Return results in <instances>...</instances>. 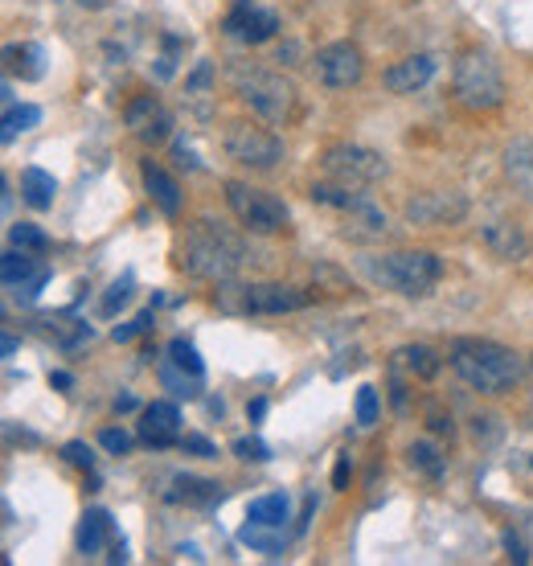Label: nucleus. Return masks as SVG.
I'll return each mask as SVG.
<instances>
[{"instance_id":"f257e3e1","label":"nucleus","mask_w":533,"mask_h":566,"mask_svg":"<svg viewBox=\"0 0 533 566\" xmlns=\"http://www.w3.org/2000/svg\"><path fill=\"white\" fill-rule=\"evenodd\" d=\"M447 362L480 394H509L530 374L517 349L500 345V341H484V337H456L447 349Z\"/></svg>"},{"instance_id":"f03ea898","label":"nucleus","mask_w":533,"mask_h":566,"mask_svg":"<svg viewBox=\"0 0 533 566\" xmlns=\"http://www.w3.org/2000/svg\"><path fill=\"white\" fill-rule=\"evenodd\" d=\"M242 259H246L242 242L230 230H221V222H198L177 251L181 272L198 279H230L242 267Z\"/></svg>"},{"instance_id":"7ed1b4c3","label":"nucleus","mask_w":533,"mask_h":566,"mask_svg":"<svg viewBox=\"0 0 533 566\" xmlns=\"http://www.w3.org/2000/svg\"><path fill=\"white\" fill-rule=\"evenodd\" d=\"M361 272L386 288V292L410 295V300H423L435 292L443 275V263L431 251H390V255H366L361 259Z\"/></svg>"},{"instance_id":"20e7f679","label":"nucleus","mask_w":533,"mask_h":566,"mask_svg":"<svg viewBox=\"0 0 533 566\" xmlns=\"http://www.w3.org/2000/svg\"><path fill=\"white\" fill-rule=\"evenodd\" d=\"M313 201L316 205H329L341 214V235L353 238V242H378V238L390 230V218L382 205H373L366 193H353V185H313Z\"/></svg>"},{"instance_id":"39448f33","label":"nucleus","mask_w":533,"mask_h":566,"mask_svg":"<svg viewBox=\"0 0 533 566\" xmlns=\"http://www.w3.org/2000/svg\"><path fill=\"white\" fill-rule=\"evenodd\" d=\"M452 95L464 111H497L505 103V74H500L497 58L484 50H468L456 62L452 74Z\"/></svg>"},{"instance_id":"423d86ee","label":"nucleus","mask_w":533,"mask_h":566,"mask_svg":"<svg viewBox=\"0 0 533 566\" xmlns=\"http://www.w3.org/2000/svg\"><path fill=\"white\" fill-rule=\"evenodd\" d=\"M234 91L267 124H288L295 115V87L276 71H258V66L246 71L242 66V71H234Z\"/></svg>"},{"instance_id":"0eeeda50","label":"nucleus","mask_w":533,"mask_h":566,"mask_svg":"<svg viewBox=\"0 0 533 566\" xmlns=\"http://www.w3.org/2000/svg\"><path fill=\"white\" fill-rule=\"evenodd\" d=\"M226 205L234 210V218L251 230V235H283L288 222H292V210L267 193V189H255L246 181H226Z\"/></svg>"},{"instance_id":"6e6552de","label":"nucleus","mask_w":533,"mask_h":566,"mask_svg":"<svg viewBox=\"0 0 533 566\" xmlns=\"http://www.w3.org/2000/svg\"><path fill=\"white\" fill-rule=\"evenodd\" d=\"M221 148H226V156H230L234 165L255 168V173H271V168L283 161V140H279L276 131L251 124V120L226 124V131H221Z\"/></svg>"},{"instance_id":"1a4fd4ad","label":"nucleus","mask_w":533,"mask_h":566,"mask_svg":"<svg viewBox=\"0 0 533 566\" xmlns=\"http://www.w3.org/2000/svg\"><path fill=\"white\" fill-rule=\"evenodd\" d=\"M320 168L329 173L332 181L353 185V189H357V185H378L390 177V161L378 148L350 144V140L325 148V152H320Z\"/></svg>"},{"instance_id":"9d476101","label":"nucleus","mask_w":533,"mask_h":566,"mask_svg":"<svg viewBox=\"0 0 533 566\" xmlns=\"http://www.w3.org/2000/svg\"><path fill=\"white\" fill-rule=\"evenodd\" d=\"M313 74L320 87L329 91H350L366 78V58L353 41H332L325 50H316L313 58Z\"/></svg>"},{"instance_id":"9b49d317","label":"nucleus","mask_w":533,"mask_h":566,"mask_svg":"<svg viewBox=\"0 0 533 566\" xmlns=\"http://www.w3.org/2000/svg\"><path fill=\"white\" fill-rule=\"evenodd\" d=\"M403 214L410 226H456L468 218V198L456 189H423L406 198Z\"/></svg>"},{"instance_id":"f8f14e48","label":"nucleus","mask_w":533,"mask_h":566,"mask_svg":"<svg viewBox=\"0 0 533 566\" xmlns=\"http://www.w3.org/2000/svg\"><path fill=\"white\" fill-rule=\"evenodd\" d=\"M124 124L131 128L136 140H144V144H165L168 131H173V111H168L156 95H140V99H131L128 111H124Z\"/></svg>"},{"instance_id":"ddd939ff","label":"nucleus","mask_w":533,"mask_h":566,"mask_svg":"<svg viewBox=\"0 0 533 566\" xmlns=\"http://www.w3.org/2000/svg\"><path fill=\"white\" fill-rule=\"evenodd\" d=\"M480 242L493 251V259L500 263H525L533 255V238L530 230L513 218H493L480 226Z\"/></svg>"},{"instance_id":"4468645a","label":"nucleus","mask_w":533,"mask_h":566,"mask_svg":"<svg viewBox=\"0 0 533 566\" xmlns=\"http://www.w3.org/2000/svg\"><path fill=\"white\" fill-rule=\"evenodd\" d=\"M308 304L300 288L288 284H246L242 288V312L251 316H283V312H300Z\"/></svg>"},{"instance_id":"2eb2a0df","label":"nucleus","mask_w":533,"mask_h":566,"mask_svg":"<svg viewBox=\"0 0 533 566\" xmlns=\"http://www.w3.org/2000/svg\"><path fill=\"white\" fill-rule=\"evenodd\" d=\"M140 439H144L148 448H173V443H181V411H177V402H148L144 415H140Z\"/></svg>"},{"instance_id":"dca6fc26","label":"nucleus","mask_w":533,"mask_h":566,"mask_svg":"<svg viewBox=\"0 0 533 566\" xmlns=\"http://www.w3.org/2000/svg\"><path fill=\"white\" fill-rule=\"evenodd\" d=\"M226 34L242 37L246 46H263V41H271L279 34V17L271 9H258L255 0H242L239 9L226 17Z\"/></svg>"},{"instance_id":"f3484780","label":"nucleus","mask_w":533,"mask_h":566,"mask_svg":"<svg viewBox=\"0 0 533 566\" xmlns=\"http://www.w3.org/2000/svg\"><path fill=\"white\" fill-rule=\"evenodd\" d=\"M435 71H440V62L431 54H410L382 74V87H386L390 95H415L435 78Z\"/></svg>"},{"instance_id":"a211bd4d","label":"nucleus","mask_w":533,"mask_h":566,"mask_svg":"<svg viewBox=\"0 0 533 566\" xmlns=\"http://www.w3.org/2000/svg\"><path fill=\"white\" fill-rule=\"evenodd\" d=\"M505 177L517 189V198L533 205V140H513L505 148Z\"/></svg>"},{"instance_id":"6ab92c4d","label":"nucleus","mask_w":533,"mask_h":566,"mask_svg":"<svg viewBox=\"0 0 533 566\" xmlns=\"http://www.w3.org/2000/svg\"><path fill=\"white\" fill-rule=\"evenodd\" d=\"M173 505H214L221 501V485L202 480V476H173V493H165Z\"/></svg>"},{"instance_id":"aec40b11","label":"nucleus","mask_w":533,"mask_h":566,"mask_svg":"<svg viewBox=\"0 0 533 566\" xmlns=\"http://www.w3.org/2000/svg\"><path fill=\"white\" fill-rule=\"evenodd\" d=\"M144 189L152 193V201L165 210L168 218H177V214H181V189H177V181L168 177L165 168H156L152 161H144Z\"/></svg>"},{"instance_id":"412c9836","label":"nucleus","mask_w":533,"mask_h":566,"mask_svg":"<svg viewBox=\"0 0 533 566\" xmlns=\"http://www.w3.org/2000/svg\"><path fill=\"white\" fill-rule=\"evenodd\" d=\"M394 362H398L410 378H419V382H431L443 366V357L431 345H403L398 353H394Z\"/></svg>"},{"instance_id":"4be33fe9","label":"nucleus","mask_w":533,"mask_h":566,"mask_svg":"<svg viewBox=\"0 0 533 566\" xmlns=\"http://www.w3.org/2000/svg\"><path fill=\"white\" fill-rule=\"evenodd\" d=\"M111 533H115L111 513L107 510H87L83 513V521H78V550H83V554H99Z\"/></svg>"},{"instance_id":"5701e85b","label":"nucleus","mask_w":533,"mask_h":566,"mask_svg":"<svg viewBox=\"0 0 533 566\" xmlns=\"http://www.w3.org/2000/svg\"><path fill=\"white\" fill-rule=\"evenodd\" d=\"M21 198L29 201L34 210H50L58 198L54 173H46V168H25V173H21Z\"/></svg>"},{"instance_id":"b1692460","label":"nucleus","mask_w":533,"mask_h":566,"mask_svg":"<svg viewBox=\"0 0 533 566\" xmlns=\"http://www.w3.org/2000/svg\"><path fill=\"white\" fill-rule=\"evenodd\" d=\"M239 542L251 550H263V554H279L288 546V526H263V521H246L239 530Z\"/></svg>"},{"instance_id":"393cba45","label":"nucleus","mask_w":533,"mask_h":566,"mask_svg":"<svg viewBox=\"0 0 533 566\" xmlns=\"http://www.w3.org/2000/svg\"><path fill=\"white\" fill-rule=\"evenodd\" d=\"M4 58H9L13 74H21L25 83H37V78L46 74V50H41L37 41H25V46H9V50H4Z\"/></svg>"},{"instance_id":"a878e982","label":"nucleus","mask_w":533,"mask_h":566,"mask_svg":"<svg viewBox=\"0 0 533 566\" xmlns=\"http://www.w3.org/2000/svg\"><path fill=\"white\" fill-rule=\"evenodd\" d=\"M288 513H292V501H288V493H267V496H255V501H251L246 521H263V526H288Z\"/></svg>"},{"instance_id":"bb28decb","label":"nucleus","mask_w":533,"mask_h":566,"mask_svg":"<svg viewBox=\"0 0 533 566\" xmlns=\"http://www.w3.org/2000/svg\"><path fill=\"white\" fill-rule=\"evenodd\" d=\"M37 272H41V267H37L34 259H29V251H17V247L0 259V275H4V288H9V292L25 288V284H29Z\"/></svg>"},{"instance_id":"cd10ccee","label":"nucleus","mask_w":533,"mask_h":566,"mask_svg":"<svg viewBox=\"0 0 533 566\" xmlns=\"http://www.w3.org/2000/svg\"><path fill=\"white\" fill-rule=\"evenodd\" d=\"M161 386L173 390L177 399H198V394H202V378H198V374H189L185 366H177L173 357L161 362Z\"/></svg>"},{"instance_id":"c85d7f7f","label":"nucleus","mask_w":533,"mask_h":566,"mask_svg":"<svg viewBox=\"0 0 533 566\" xmlns=\"http://www.w3.org/2000/svg\"><path fill=\"white\" fill-rule=\"evenodd\" d=\"M410 468L415 473H423V476H431V480H440L443 476V468H447V460L440 456V448L431 443V439H419V443H410Z\"/></svg>"},{"instance_id":"c756f323","label":"nucleus","mask_w":533,"mask_h":566,"mask_svg":"<svg viewBox=\"0 0 533 566\" xmlns=\"http://www.w3.org/2000/svg\"><path fill=\"white\" fill-rule=\"evenodd\" d=\"M41 124V108H34V103H21V108H9L4 111V128H0V140L4 144H13L21 131H29Z\"/></svg>"},{"instance_id":"7c9ffc66","label":"nucleus","mask_w":533,"mask_h":566,"mask_svg":"<svg viewBox=\"0 0 533 566\" xmlns=\"http://www.w3.org/2000/svg\"><path fill=\"white\" fill-rule=\"evenodd\" d=\"M9 242H13L17 251H29V255H41V251L50 247L46 230L34 226V222H17V226H9Z\"/></svg>"},{"instance_id":"2f4dec72","label":"nucleus","mask_w":533,"mask_h":566,"mask_svg":"<svg viewBox=\"0 0 533 566\" xmlns=\"http://www.w3.org/2000/svg\"><path fill=\"white\" fill-rule=\"evenodd\" d=\"M168 357H173V362H177V366H185V369H189V374H198V378H205V362H202V353H198V349L189 345V341H185V337H177V341H173V345H168Z\"/></svg>"},{"instance_id":"473e14b6","label":"nucleus","mask_w":533,"mask_h":566,"mask_svg":"<svg viewBox=\"0 0 533 566\" xmlns=\"http://www.w3.org/2000/svg\"><path fill=\"white\" fill-rule=\"evenodd\" d=\"M378 411H382L378 390H373V386H361V390H357V423H361V427H373V423H378Z\"/></svg>"},{"instance_id":"72a5a7b5","label":"nucleus","mask_w":533,"mask_h":566,"mask_svg":"<svg viewBox=\"0 0 533 566\" xmlns=\"http://www.w3.org/2000/svg\"><path fill=\"white\" fill-rule=\"evenodd\" d=\"M234 456L246 460V464H263V460H271V448H267L258 436H242V439H234Z\"/></svg>"},{"instance_id":"f704fd0d","label":"nucleus","mask_w":533,"mask_h":566,"mask_svg":"<svg viewBox=\"0 0 533 566\" xmlns=\"http://www.w3.org/2000/svg\"><path fill=\"white\" fill-rule=\"evenodd\" d=\"M128 300H131V275H124V279H115L111 292L103 295V316H115Z\"/></svg>"},{"instance_id":"c9c22d12","label":"nucleus","mask_w":533,"mask_h":566,"mask_svg":"<svg viewBox=\"0 0 533 566\" xmlns=\"http://www.w3.org/2000/svg\"><path fill=\"white\" fill-rule=\"evenodd\" d=\"M99 443H103V452L111 456H128L131 452V436L124 427H107V431H99Z\"/></svg>"},{"instance_id":"e433bc0d","label":"nucleus","mask_w":533,"mask_h":566,"mask_svg":"<svg viewBox=\"0 0 533 566\" xmlns=\"http://www.w3.org/2000/svg\"><path fill=\"white\" fill-rule=\"evenodd\" d=\"M152 325H156V320H152V309H148V312H140L131 325H119V329H115V341H119V345H128V341H136L140 332L152 329Z\"/></svg>"},{"instance_id":"4c0bfd02","label":"nucleus","mask_w":533,"mask_h":566,"mask_svg":"<svg viewBox=\"0 0 533 566\" xmlns=\"http://www.w3.org/2000/svg\"><path fill=\"white\" fill-rule=\"evenodd\" d=\"M62 460H66V464H74V468H91L94 452L87 448V443H83V439H71V443L62 448Z\"/></svg>"},{"instance_id":"58836bf2","label":"nucleus","mask_w":533,"mask_h":566,"mask_svg":"<svg viewBox=\"0 0 533 566\" xmlns=\"http://www.w3.org/2000/svg\"><path fill=\"white\" fill-rule=\"evenodd\" d=\"M46 284H50V272H46V267H41V272H37L34 279H29V284H25V288H17V292H13V295H17L21 304H34L37 295H41V288H46Z\"/></svg>"},{"instance_id":"ea45409f","label":"nucleus","mask_w":533,"mask_h":566,"mask_svg":"<svg viewBox=\"0 0 533 566\" xmlns=\"http://www.w3.org/2000/svg\"><path fill=\"white\" fill-rule=\"evenodd\" d=\"M181 448H185V452H193V456H202V460L218 456V448H214V443H210L205 436H181Z\"/></svg>"},{"instance_id":"a19ab883","label":"nucleus","mask_w":533,"mask_h":566,"mask_svg":"<svg viewBox=\"0 0 533 566\" xmlns=\"http://www.w3.org/2000/svg\"><path fill=\"white\" fill-rule=\"evenodd\" d=\"M427 427H431L435 436H452V431H456V423H452V415H443L440 406H427Z\"/></svg>"},{"instance_id":"79ce46f5","label":"nucleus","mask_w":533,"mask_h":566,"mask_svg":"<svg viewBox=\"0 0 533 566\" xmlns=\"http://www.w3.org/2000/svg\"><path fill=\"white\" fill-rule=\"evenodd\" d=\"M350 476H353V460L350 452L337 460V468H332V489H350Z\"/></svg>"},{"instance_id":"37998d69","label":"nucleus","mask_w":533,"mask_h":566,"mask_svg":"<svg viewBox=\"0 0 533 566\" xmlns=\"http://www.w3.org/2000/svg\"><path fill=\"white\" fill-rule=\"evenodd\" d=\"M505 550H509V558H513V563H530V554H525V542H521L513 530L505 533Z\"/></svg>"},{"instance_id":"c03bdc74","label":"nucleus","mask_w":533,"mask_h":566,"mask_svg":"<svg viewBox=\"0 0 533 566\" xmlns=\"http://www.w3.org/2000/svg\"><path fill=\"white\" fill-rule=\"evenodd\" d=\"M263 415H267V399H251V402H246V419L258 423Z\"/></svg>"},{"instance_id":"a18cd8bd","label":"nucleus","mask_w":533,"mask_h":566,"mask_svg":"<svg viewBox=\"0 0 533 566\" xmlns=\"http://www.w3.org/2000/svg\"><path fill=\"white\" fill-rule=\"evenodd\" d=\"M50 386H58V390H71L74 378L66 374V369H54V374H50Z\"/></svg>"},{"instance_id":"49530a36","label":"nucleus","mask_w":533,"mask_h":566,"mask_svg":"<svg viewBox=\"0 0 533 566\" xmlns=\"http://www.w3.org/2000/svg\"><path fill=\"white\" fill-rule=\"evenodd\" d=\"M205 83H210V62H202V66H198V74H193V83H189V87H193V91H202Z\"/></svg>"},{"instance_id":"de8ad7c7","label":"nucleus","mask_w":533,"mask_h":566,"mask_svg":"<svg viewBox=\"0 0 533 566\" xmlns=\"http://www.w3.org/2000/svg\"><path fill=\"white\" fill-rule=\"evenodd\" d=\"M107 558H111V563H128V546H124V542H115Z\"/></svg>"},{"instance_id":"09e8293b","label":"nucleus","mask_w":533,"mask_h":566,"mask_svg":"<svg viewBox=\"0 0 533 566\" xmlns=\"http://www.w3.org/2000/svg\"><path fill=\"white\" fill-rule=\"evenodd\" d=\"M295 54H300V46H295V41H288V46H279V62H292Z\"/></svg>"},{"instance_id":"8fccbe9b","label":"nucleus","mask_w":533,"mask_h":566,"mask_svg":"<svg viewBox=\"0 0 533 566\" xmlns=\"http://www.w3.org/2000/svg\"><path fill=\"white\" fill-rule=\"evenodd\" d=\"M0 349H4V357H13V353H17V337H4Z\"/></svg>"},{"instance_id":"3c124183","label":"nucleus","mask_w":533,"mask_h":566,"mask_svg":"<svg viewBox=\"0 0 533 566\" xmlns=\"http://www.w3.org/2000/svg\"><path fill=\"white\" fill-rule=\"evenodd\" d=\"M115 411H136V399L124 394V399H115Z\"/></svg>"},{"instance_id":"603ef678","label":"nucleus","mask_w":533,"mask_h":566,"mask_svg":"<svg viewBox=\"0 0 533 566\" xmlns=\"http://www.w3.org/2000/svg\"><path fill=\"white\" fill-rule=\"evenodd\" d=\"M181 554H189L193 563H202V558H205V554H202V550H198V546H181Z\"/></svg>"},{"instance_id":"864d4df0","label":"nucleus","mask_w":533,"mask_h":566,"mask_svg":"<svg viewBox=\"0 0 533 566\" xmlns=\"http://www.w3.org/2000/svg\"><path fill=\"white\" fill-rule=\"evenodd\" d=\"M525 419H530V427H533V394H530V402H525Z\"/></svg>"},{"instance_id":"5fc2aeb1","label":"nucleus","mask_w":533,"mask_h":566,"mask_svg":"<svg viewBox=\"0 0 533 566\" xmlns=\"http://www.w3.org/2000/svg\"><path fill=\"white\" fill-rule=\"evenodd\" d=\"M83 4H103V0H83Z\"/></svg>"},{"instance_id":"6e6d98bb","label":"nucleus","mask_w":533,"mask_h":566,"mask_svg":"<svg viewBox=\"0 0 533 566\" xmlns=\"http://www.w3.org/2000/svg\"><path fill=\"white\" fill-rule=\"evenodd\" d=\"M530 464H533V460H530Z\"/></svg>"}]
</instances>
